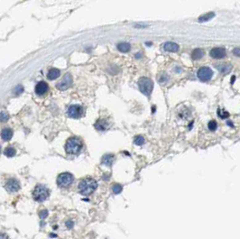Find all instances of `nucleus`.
Listing matches in <instances>:
<instances>
[{
  "label": "nucleus",
  "mask_w": 240,
  "mask_h": 239,
  "mask_svg": "<svg viewBox=\"0 0 240 239\" xmlns=\"http://www.w3.org/2000/svg\"><path fill=\"white\" fill-rule=\"evenodd\" d=\"M97 188V183L92 178H85L81 179L78 185V190L81 194L83 196H89L91 195Z\"/></svg>",
  "instance_id": "1"
},
{
  "label": "nucleus",
  "mask_w": 240,
  "mask_h": 239,
  "mask_svg": "<svg viewBox=\"0 0 240 239\" xmlns=\"http://www.w3.org/2000/svg\"><path fill=\"white\" fill-rule=\"evenodd\" d=\"M82 149V142L78 137H71L65 143V151L69 155H79Z\"/></svg>",
  "instance_id": "2"
},
{
  "label": "nucleus",
  "mask_w": 240,
  "mask_h": 239,
  "mask_svg": "<svg viewBox=\"0 0 240 239\" xmlns=\"http://www.w3.org/2000/svg\"><path fill=\"white\" fill-rule=\"evenodd\" d=\"M50 196V191L48 188L43 185H37L33 191V198L35 201L43 202L48 199Z\"/></svg>",
  "instance_id": "3"
},
{
  "label": "nucleus",
  "mask_w": 240,
  "mask_h": 239,
  "mask_svg": "<svg viewBox=\"0 0 240 239\" xmlns=\"http://www.w3.org/2000/svg\"><path fill=\"white\" fill-rule=\"evenodd\" d=\"M138 87H139V89L140 91L145 95L146 97H149L151 95L152 91H153V89H154V83L153 81L148 79V78H145V77H143L139 80L138 81Z\"/></svg>",
  "instance_id": "4"
},
{
  "label": "nucleus",
  "mask_w": 240,
  "mask_h": 239,
  "mask_svg": "<svg viewBox=\"0 0 240 239\" xmlns=\"http://www.w3.org/2000/svg\"><path fill=\"white\" fill-rule=\"evenodd\" d=\"M74 181V177L70 172L60 173L57 178V184L60 188H69Z\"/></svg>",
  "instance_id": "5"
},
{
  "label": "nucleus",
  "mask_w": 240,
  "mask_h": 239,
  "mask_svg": "<svg viewBox=\"0 0 240 239\" xmlns=\"http://www.w3.org/2000/svg\"><path fill=\"white\" fill-rule=\"evenodd\" d=\"M68 116L71 118L78 119L81 118L84 113V108L80 105H72L68 108Z\"/></svg>",
  "instance_id": "6"
},
{
  "label": "nucleus",
  "mask_w": 240,
  "mask_h": 239,
  "mask_svg": "<svg viewBox=\"0 0 240 239\" xmlns=\"http://www.w3.org/2000/svg\"><path fill=\"white\" fill-rule=\"evenodd\" d=\"M198 78L200 79L201 81H209L213 76V71L209 67H201L197 73Z\"/></svg>",
  "instance_id": "7"
},
{
  "label": "nucleus",
  "mask_w": 240,
  "mask_h": 239,
  "mask_svg": "<svg viewBox=\"0 0 240 239\" xmlns=\"http://www.w3.org/2000/svg\"><path fill=\"white\" fill-rule=\"evenodd\" d=\"M72 85V78L71 74L67 73L66 75H64V77L62 78V80H60L59 83L56 85V88L58 89H60L61 91H64L66 89H68Z\"/></svg>",
  "instance_id": "8"
},
{
  "label": "nucleus",
  "mask_w": 240,
  "mask_h": 239,
  "mask_svg": "<svg viewBox=\"0 0 240 239\" xmlns=\"http://www.w3.org/2000/svg\"><path fill=\"white\" fill-rule=\"evenodd\" d=\"M5 188L10 193H15L20 190V183L17 179L11 178L6 182Z\"/></svg>",
  "instance_id": "9"
},
{
  "label": "nucleus",
  "mask_w": 240,
  "mask_h": 239,
  "mask_svg": "<svg viewBox=\"0 0 240 239\" xmlns=\"http://www.w3.org/2000/svg\"><path fill=\"white\" fill-rule=\"evenodd\" d=\"M209 55L210 57H212L213 59H217V60H220V59H223L226 57L227 55V52H226V49L222 47H217L213 48L210 52H209Z\"/></svg>",
  "instance_id": "10"
},
{
  "label": "nucleus",
  "mask_w": 240,
  "mask_h": 239,
  "mask_svg": "<svg viewBox=\"0 0 240 239\" xmlns=\"http://www.w3.org/2000/svg\"><path fill=\"white\" fill-rule=\"evenodd\" d=\"M48 84L46 83V82H44V81H40L35 86V93L38 96L44 95L48 91Z\"/></svg>",
  "instance_id": "11"
},
{
  "label": "nucleus",
  "mask_w": 240,
  "mask_h": 239,
  "mask_svg": "<svg viewBox=\"0 0 240 239\" xmlns=\"http://www.w3.org/2000/svg\"><path fill=\"white\" fill-rule=\"evenodd\" d=\"M163 49L166 51V52H177L179 51V45L175 43H172V42H167L164 43L163 45Z\"/></svg>",
  "instance_id": "12"
},
{
  "label": "nucleus",
  "mask_w": 240,
  "mask_h": 239,
  "mask_svg": "<svg viewBox=\"0 0 240 239\" xmlns=\"http://www.w3.org/2000/svg\"><path fill=\"white\" fill-rule=\"evenodd\" d=\"M95 128L98 131H106L108 128V121L105 119H98L95 124Z\"/></svg>",
  "instance_id": "13"
},
{
  "label": "nucleus",
  "mask_w": 240,
  "mask_h": 239,
  "mask_svg": "<svg viewBox=\"0 0 240 239\" xmlns=\"http://www.w3.org/2000/svg\"><path fill=\"white\" fill-rule=\"evenodd\" d=\"M1 137L4 141H9L13 137V131L10 128H5L1 132Z\"/></svg>",
  "instance_id": "14"
},
{
  "label": "nucleus",
  "mask_w": 240,
  "mask_h": 239,
  "mask_svg": "<svg viewBox=\"0 0 240 239\" xmlns=\"http://www.w3.org/2000/svg\"><path fill=\"white\" fill-rule=\"evenodd\" d=\"M114 161H115V156L110 154H107L102 157V163L107 166H111Z\"/></svg>",
  "instance_id": "15"
},
{
  "label": "nucleus",
  "mask_w": 240,
  "mask_h": 239,
  "mask_svg": "<svg viewBox=\"0 0 240 239\" xmlns=\"http://www.w3.org/2000/svg\"><path fill=\"white\" fill-rule=\"evenodd\" d=\"M203 56H204V52H203L202 49H200V48L195 49L192 53V59L195 60H201Z\"/></svg>",
  "instance_id": "16"
},
{
  "label": "nucleus",
  "mask_w": 240,
  "mask_h": 239,
  "mask_svg": "<svg viewBox=\"0 0 240 239\" xmlns=\"http://www.w3.org/2000/svg\"><path fill=\"white\" fill-rule=\"evenodd\" d=\"M60 74V71L58 70V69L52 68V69L49 70L48 74H47V78H48L49 80H56L57 78H59Z\"/></svg>",
  "instance_id": "17"
},
{
  "label": "nucleus",
  "mask_w": 240,
  "mask_h": 239,
  "mask_svg": "<svg viewBox=\"0 0 240 239\" xmlns=\"http://www.w3.org/2000/svg\"><path fill=\"white\" fill-rule=\"evenodd\" d=\"M213 17H215V13H207V14H202V15H201V16L199 17V21H200L201 23L208 22V21H209L210 19H212Z\"/></svg>",
  "instance_id": "18"
},
{
  "label": "nucleus",
  "mask_w": 240,
  "mask_h": 239,
  "mask_svg": "<svg viewBox=\"0 0 240 239\" xmlns=\"http://www.w3.org/2000/svg\"><path fill=\"white\" fill-rule=\"evenodd\" d=\"M118 50L121 52H128L131 49V45L128 43H120L118 44Z\"/></svg>",
  "instance_id": "19"
},
{
  "label": "nucleus",
  "mask_w": 240,
  "mask_h": 239,
  "mask_svg": "<svg viewBox=\"0 0 240 239\" xmlns=\"http://www.w3.org/2000/svg\"><path fill=\"white\" fill-rule=\"evenodd\" d=\"M218 69H219V71H220V72H221L223 75H227V74H228L229 72H231V70H232V65L229 64V63L223 64L221 67H218Z\"/></svg>",
  "instance_id": "20"
},
{
  "label": "nucleus",
  "mask_w": 240,
  "mask_h": 239,
  "mask_svg": "<svg viewBox=\"0 0 240 239\" xmlns=\"http://www.w3.org/2000/svg\"><path fill=\"white\" fill-rule=\"evenodd\" d=\"M4 154H5V155L7 156V157H13V156L15 155L16 151H15V149H14V147H12V146H8V147H6V148L5 149Z\"/></svg>",
  "instance_id": "21"
},
{
  "label": "nucleus",
  "mask_w": 240,
  "mask_h": 239,
  "mask_svg": "<svg viewBox=\"0 0 240 239\" xmlns=\"http://www.w3.org/2000/svg\"><path fill=\"white\" fill-rule=\"evenodd\" d=\"M134 143L136 144V145H139V146H141V145H143L145 142V140H144V136H142V135H137V136H135L134 137Z\"/></svg>",
  "instance_id": "22"
},
{
  "label": "nucleus",
  "mask_w": 240,
  "mask_h": 239,
  "mask_svg": "<svg viewBox=\"0 0 240 239\" xmlns=\"http://www.w3.org/2000/svg\"><path fill=\"white\" fill-rule=\"evenodd\" d=\"M112 190H113V192H114L115 194H119L120 192L122 191V190H123V187H122L120 184H118V183H116L115 185H113Z\"/></svg>",
  "instance_id": "23"
},
{
  "label": "nucleus",
  "mask_w": 240,
  "mask_h": 239,
  "mask_svg": "<svg viewBox=\"0 0 240 239\" xmlns=\"http://www.w3.org/2000/svg\"><path fill=\"white\" fill-rule=\"evenodd\" d=\"M217 127V122L215 120H211L209 123V129L210 131H215Z\"/></svg>",
  "instance_id": "24"
},
{
  "label": "nucleus",
  "mask_w": 240,
  "mask_h": 239,
  "mask_svg": "<svg viewBox=\"0 0 240 239\" xmlns=\"http://www.w3.org/2000/svg\"><path fill=\"white\" fill-rule=\"evenodd\" d=\"M217 114H218V116H219L221 118H227V117H228V116H229L228 112L222 111L221 109H218V110H217Z\"/></svg>",
  "instance_id": "25"
},
{
  "label": "nucleus",
  "mask_w": 240,
  "mask_h": 239,
  "mask_svg": "<svg viewBox=\"0 0 240 239\" xmlns=\"http://www.w3.org/2000/svg\"><path fill=\"white\" fill-rule=\"evenodd\" d=\"M23 90H24V89H23V87H22V86H20V85H18V86H17V87H16V88L14 89V92L16 95H19L20 93H22V92H23Z\"/></svg>",
  "instance_id": "26"
},
{
  "label": "nucleus",
  "mask_w": 240,
  "mask_h": 239,
  "mask_svg": "<svg viewBox=\"0 0 240 239\" xmlns=\"http://www.w3.org/2000/svg\"><path fill=\"white\" fill-rule=\"evenodd\" d=\"M40 218H42V219H44L47 216H48V211L46 210V209H43V210H42L41 212H40Z\"/></svg>",
  "instance_id": "27"
},
{
  "label": "nucleus",
  "mask_w": 240,
  "mask_h": 239,
  "mask_svg": "<svg viewBox=\"0 0 240 239\" xmlns=\"http://www.w3.org/2000/svg\"><path fill=\"white\" fill-rule=\"evenodd\" d=\"M6 120H8V115L6 114L5 112H1V121L6 122Z\"/></svg>",
  "instance_id": "28"
},
{
  "label": "nucleus",
  "mask_w": 240,
  "mask_h": 239,
  "mask_svg": "<svg viewBox=\"0 0 240 239\" xmlns=\"http://www.w3.org/2000/svg\"><path fill=\"white\" fill-rule=\"evenodd\" d=\"M233 54L237 57H240V48H235L233 50Z\"/></svg>",
  "instance_id": "29"
},
{
  "label": "nucleus",
  "mask_w": 240,
  "mask_h": 239,
  "mask_svg": "<svg viewBox=\"0 0 240 239\" xmlns=\"http://www.w3.org/2000/svg\"><path fill=\"white\" fill-rule=\"evenodd\" d=\"M66 226L68 228H72L73 227V222H72V220H68L67 222H66Z\"/></svg>",
  "instance_id": "30"
},
{
  "label": "nucleus",
  "mask_w": 240,
  "mask_h": 239,
  "mask_svg": "<svg viewBox=\"0 0 240 239\" xmlns=\"http://www.w3.org/2000/svg\"><path fill=\"white\" fill-rule=\"evenodd\" d=\"M0 239H9V238L7 237V236H6V235H5V234H1Z\"/></svg>",
  "instance_id": "31"
}]
</instances>
